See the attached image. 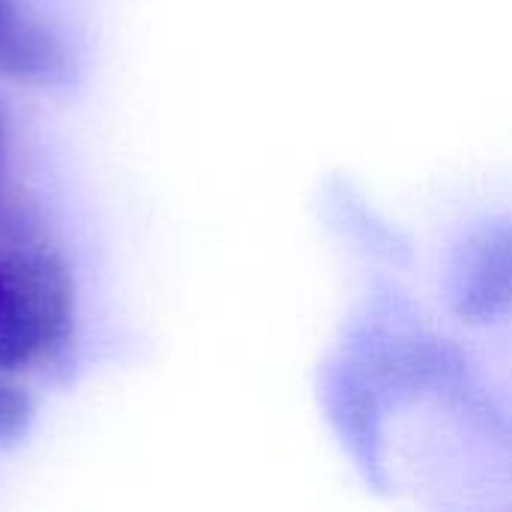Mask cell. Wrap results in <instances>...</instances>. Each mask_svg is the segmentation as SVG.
Segmentation results:
<instances>
[{
  "instance_id": "6da1fadb",
  "label": "cell",
  "mask_w": 512,
  "mask_h": 512,
  "mask_svg": "<svg viewBox=\"0 0 512 512\" xmlns=\"http://www.w3.org/2000/svg\"><path fill=\"white\" fill-rule=\"evenodd\" d=\"M75 327L69 267L36 240L0 246V372L18 375L57 360Z\"/></svg>"
},
{
  "instance_id": "277c9868",
  "label": "cell",
  "mask_w": 512,
  "mask_h": 512,
  "mask_svg": "<svg viewBox=\"0 0 512 512\" xmlns=\"http://www.w3.org/2000/svg\"><path fill=\"white\" fill-rule=\"evenodd\" d=\"M27 423H30V399L15 381H9V375L0 372V444H9L18 435H24Z\"/></svg>"
},
{
  "instance_id": "7a4b0ae2",
  "label": "cell",
  "mask_w": 512,
  "mask_h": 512,
  "mask_svg": "<svg viewBox=\"0 0 512 512\" xmlns=\"http://www.w3.org/2000/svg\"><path fill=\"white\" fill-rule=\"evenodd\" d=\"M453 309L468 324L512 318V219L477 228L456 255Z\"/></svg>"
},
{
  "instance_id": "3957f363",
  "label": "cell",
  "mask_w": 512,
  "mask_h": 512,
  "mask_svg": "<svg viewBox=\"0 0 512 512\" xmlns=\"http://www.w3.org/2000/svg\"><path fill=\"white\" fill-rule=\"evenodd\" d=\"M72 72L66 42L30 0H0V75L15 84L54 87Z\"/></svg>"
},
{
  "instance_id": "5b68a950",
  "label": "cell",
  "mask_w": 512,
  "mask_h": 512,
  "mask_svg": "<svg viewBox=\"0 0 512 512\" xmlns=\"http://www.w3.org/2000/svg\"><path fill=\"white\" fill-rule=\"evenodd\" d=\"M24 240H36L33 237V216L9 189H0V246L3 243H24Z\"/></svg>"
},
{
  "instance_id": "8992f818",
  "label": "cell",
  "mask_w": 512,
  "mask_h": 512,
  "mask_svg": "<svg viewBox=\"0 0 512 512\" xmlns=\"http://www.w3.org/2000/svg\"><path fill=\"white\" fill-rule=\"evenodd\" d=\"M6 162H9V123H6V114H3V105H0V189H6V183H3Z\"/></svg>"
}]
</instances>
